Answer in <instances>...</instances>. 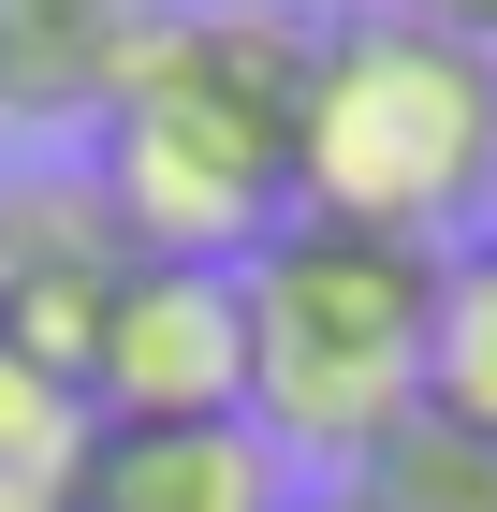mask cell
Wrapping results in <instances>:
<instances>
[{"label":"cell","mask_w":497,"mask_h":512,"mask_svg":"<svg viewBox=\"0 0 497 512\" xmlns=\"http://www.w3.org/2000/svg\"><path fill=\"white\" fill-rule=\"evenodd\" d=\"M381 15H410V30H454V44H483V59H497V0H381Z\"/></svg>","instance_id":"8fae6325"},{"label":"cell","mask_w":497,"mask_h":512,"mask_svg":"<svg viewBox=\"0 0 497 512\" xmlns=\"http://www.w3.org/2000/svg\"><path fill=\"white\" fill-rule=\"evenodd\" d=\"M161 0H0V132H103Z\"/></svg>","instance_id":"52a82bcc"},{"label":"cell","mask_w":497,"mask_h":512,"mask_svg":"<svg viewBox=\"0 0 497 512\" xmlns=\"http://www.w3.org/2000/svg\"><path fill=\"white\" fill-rule=\"evenodd\" d=\"M249 425L293 469H366L424 410V337H439V249L366 235V220H278L249 249Z\"/></svg>","instance_id":"7a4b0ae2"},{"label":"cell","mask_w":497,"mask_h":512,"mask_svg":"<svg viewBox=\"0 0 497 512\" xmlns=\"http://www.w3.org/2000/svg\"><path fill=\"white\" fill-rule=\"evenodd\" d=\"M293 132H307V15L205 0V15H161L147 30L117 118L88 132V176L132 220V249L249 264L293 220Z\"/></svg>","instance_id":"6da1fadb"},{"label":"cell","mask_w":497,"mask_h":512,"mask_svg":"<svg viewBox=\"0 0 497 512\" xmlns=\"http://www.w3.org/2000/svg\"><path fill=\"white\" fill-rule=\"evenodd\" d=\"M74 439H88V410L44 381V366H15V352H0V512H59Z\"/></svg>","instance_id":"30bf717a"},{"label":"cell","mask_w":497,"mask_h":512,"mask_svg":"<svg viewBox=\"0 0 497 512\" xmlns=\"http://www.w3.org/2000/svg\"><path fill=\"white\" fill-rule=\"evenodd\" d=\"M293 205L366 220V235L439 249L454 220L497 205V59L410 15H337L307 30V132H293Z\"/></svg>","instance_id":"3957f363"},{"label":"cell","mask_w":497,"mask_h":512,"mask_svg":"<svg viewBox=\"0 0 497 512\" xmlns=\"http://www.w3.org/2000/svg\"><path fill=\"white\" fill-rule=\"evenodd\" d=\"M424 410L497 439V235L439 249V337H424Z\"/></svg>","instance_id":"ba28073f"},{"label":"cell","mask_w":497,"mask_h":512,"mask_svg":"<svg viewBox=\"0 0 497 512\" xmlns=\"http://www.w3.org/2000/svg\"><path fill=\"white\" fill-rule=\"evenodd\" d=\"M88 425H249V278L132 249V278L103 293V337L74 366Z\"/></svg>","instance_id":"277c9868"},{"label":"cell","mask_w":497,"mask_h":512,"mask_svg":"<svg viewBox=\"0 0 497 512\" xmlns=\"http://www.w3.org/2000/svg\"><path fill=\"white\" fill-rule=\"evenodd\" d=\"M293 454L264 425H88L59 512H293Z\"/></svg>","instance_id":"8992f818"},{"label":"cell","mask_w":497,"mask_h":512,"mask_svg":"<svg viewBox=\"0 0 497 512\" xmlns=\"http://www.w3.org/2000/svg\"><path fill=\"white\" fill-rule=\"evenodd\" d=\"M293 512H366V498H351V483H337V498H293Z\"/></svg>","instance_id":"7c38bea8"},{"label":"cell","mask_w":497,"mask_h":512,"mask_svg":"<svg viewBox=\"0 0 497 512\" xmlns=\"http://www.w3.org/2000/svg\"><path fill=\"white\" fill-rule=\"evenodd\" d=\"M351 498L366 512H497V439L439 425V410H410V425L351 469Z\"/></svg>","instance_id":"9c48e42d"},{"label":"cell","mask_w":497,"mask_h":512,"mask_svg":"<svg viewBox=\"0 0 497 512\" xmlns=\"http://www.w3.org/2000/svg\"><path fill=\"white\" fill-rule=\"evenodd\" d=\"M132 278V220L103 205V176H0V352L44 366L74 395L88 337H103V293Z\"/></svg>","instance_id":"5b68a950"}]
</instances>
